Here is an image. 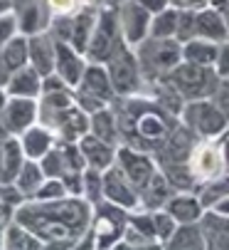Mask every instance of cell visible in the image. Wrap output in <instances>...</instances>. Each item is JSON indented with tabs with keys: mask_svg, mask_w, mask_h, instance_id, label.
Listing matches in <instances>:
<instances>
[{
	"mask_svg": "<svg viewBox=\"0 0 229 250\" xmlns=\"http://www.w3.org/2000/svg\"><path fill=\"white\" fill-rule=\"evenodd\" d=\"M32 117H35V104L30 102V99H15V102H10L8 104V112H5V122H8V126L10 129H22V126H27L30 122H32Z\"/></svg>",
	"mask_w": 229,
	"mask_h": 250,
	"instance_id": "cell-26",
	"label": "cell"
},
{
	"mask_svg": "<svg viewBox=\"0 0 229 250\" xmlns=\"http://www.w3.org/2000/svg\"><path fill=\"white\" fill-rule=\"evenodd\" d=\"M13 30H15V18L13 15H3V18H0V45L13 38Z\"/></svg>",
	"mask_w": 229,
	"mask_h": 250,
	"instance_id": "cell-40",
	"label": "cell"
},
{
	"mask_svg": "<svg viewBox=\"0 0 229 250\" xmlns=\"http://www.w3.org/2000/svg\"><path fill=\"white\" fill-rule=\"evenodd\" d=\"M119 50V40H116V20H113V15H104L99 20V27L94 32V38L89 40V57L101 62V60H108L113 52Z\"/></svg>",
	"mask_w": 229,
	"mask_h": 250,
	"instance_id": "cell-11",
	"label": "cell"
},
{
	"mask_svg": "<svg viewBox=\"0 0 229 250\" xmlns=\"http://www.w3.org/2000/svg\"><path fill=\"white\" fill-rule=\"evenodd\" d=\"M163 171V176L175 186V191H197L200 188V181L197 176L190 168V161H182V164H160L158 166Z\"/></svg>",
	"mask_w": 229,
	"mask_h": 250,
	"instance_id": "cell-21",
	"label": "cell"
},
{
	"mask_svg": "<svg viewBox=\"0 0 229 250\" xmlns=\"http://www.w3.org/2000/svg\"><path fill=\"white\" fill-rule=\"evenodd\" d=\"M91 27H94V18L91 13H82L71 22V42L76 50H87L89 47V35H91Z\"/></svg>",
	"mask_w": 229,
	"mask_h": 250,
	"instance_id": "cell-30",
	"label": "cell"
},
{
	"mask_svg": "<svg viewBox=\"0 0 229 250\" xmlns=\"http://www.w3.org/2000/svg\"><path fill=\"white\" fill-rule=\"evenodd\" d=\"M104 198L113 206L126 208V210H136L141 206L138 188L128 181V176L119 168V164H113L104 173Z\"/></svg>",
	"mask_w": 229,
	"mask_h": 250,
	"instance_id": "cell-8",
	"label": "cell"
},
{
	"mask_svg": "<svg viewBox=\"0 0 229 250\" xmlns=\"http://www.w3.org/2000/svg\"><path fill=\"white\" fill-rule=\"evenodd\" d=\"M54 52H57L54 64H57L59 77L67 84H79V80L84 77V62H82V57L76 55L69 45H64V42H57L54 45Z\"/></svg>",
	"mask_w": 229,
	"mask_h": 250,
	"instance_id": "cell-17",
	"label": "cell"
},
{
	"mask_svg": "<svg viewBox=\"0 0 229 250\" xmlns=\"http://www.w3.org/2000/svg\"><path fill=\"white\" fill-rule=\"evenodd\" d=\"M190 168L197 176L200 186L207 181H214V178L224 176V156H222V146L219 139H200L193 154H190Z\"/></svg>",
	"mask_w": 229,
	"mask_h": 250,
	"instance_id": "cell-6",
	"label": "cell"
},
{
	"mask_svg": "<svg viewBox=\"0 0 229 250\" xmlns=\"http://www.w3.org/2000/svg\"><path fill=\"white\" fill-rule=\"evenodd\" d=\"M5 106V97H3V92H0V109Z\"/></svg>",
	"mask_w": 229,
	"mask_h": 250,
	"instance_id": "cell-49",
	"label": "cell"
},
{
	"mask_svg": "<svg viewBox=\"0 0 229 250\" xmlns=\"http://www.w3.org/2000/svg\"><path fill=\"white\" fill-rule=\"evenodd\" d=\"M18 218L25 228L35 230L40 238L50 243L59 240H76L84 235L89 221H91V203L69 198V201H54V203H40L30 206L18 213Z\"/></svg>",
	"mask_w": 229,
	"mask_h": 250,
	"instance_id": "cell-2",
	"label": "cell"
},
{
	"mask_svg": "<svg viewBox=\"0 0 229 250\" xmlns=\"http://www.w3.org/2000/svg\"><path fill=\"white\" fill-rule=\"evenodd\" d=\"M212 102L219 106V109L224 112V117L229 119V77L217 84V92L212 94Z\"/></svg>",
	"mask_w": 229,
	"mask_h": 250,
	"instance_id": "cell-38",
	"label": "cell"
},
{
	"mask_svg": "<svg viewBox=\"0 0 229 250\" xmlns=\"http://www.w3.org/2000/svg\"><path fill=\"white\" fill-rule=\"evenodd\" d=\"M59 196H64V184L62 181H50L45 188H37V198L40 201H57Z\"/></svg>",
	"mask_w": 229,
	"mask_h": 250,
	"instance_id": "cell-39",
	"label": "cell"
},
{
	"mask_svg": "<svg viewBox=\"0 0 229 250\" xmlns=\"http://www.w3.org/2000/svg\"><path fill=\"white\" fill-rule=\"evenodd\" d=\"M108 77H111L113 92L119 94H131L138 84V64L121 45L108 57Z\"/></svg>",
	"mask_w": 229,
	"mask_h": 250,
	"instance_id": "cell-9",
	"label": "cell"
},
{
	"mask_svg": "<svg viewBox=\"0 0 229 250\" xmlns=\"http://www.w3.org/2000/svg\"><path fill=\"white\" fill-rule=\"evenodd\" d=\"M165 210L177 223H200V218L205 216V206H202L197 191H177L165 203Z\"/></svg>",
	"mask_w": 229,
	"mask_h": 250,
	"instance_id": "cell-12",
	"label": "cell"
},
{
	"mask_svg": "<svg viewBox=\"0 0 229 250\" xmlns=\"http://www.w3.org/2000/svg\"><path fill=\"white\" fill-rule=\"evenodd\" d=\"M25 149H27V154L32 156V159H37V156H45L47 151H50V144H52V139H50V134L45 131V129H32L30 134H27V139H25Z\"/></svg>",
	"mask_w": 229,
	"mask_h": 250,
	"instance_id": "cell-31",
	"label": "cell"
},
{
	"mask_svg": "<svg viewBox=\"0 0 229 250\" xmlns=\"http://www.w3.org/2000/svg\"><path fill=\"white\" fill-rule=\"evenodd\" d=\"M153 223H156V235H158V240L160 243H165L175 230H177V221L170 216V213L165 210V208H158V210H153Z\"/></svg>",
	"mask_w": 229,
	"mask_h": 250,
	"instance_id": "cell-33",
	"label": "cell"
},
{
	"mask_svg": "<svg viewBox=\"0 0 229 250\" xmlns=\"http://www.w3.org/2000/svg\"><path fill=\"white\" fill-rule=\"evenodd\" d=\"M79 149L87 159V166L91 168H99V171H106L111 168L113 164H116V149H113V144H106V141H101L99 136H89L84 134L82 141H79Z\"/></svg>",
	"mask_w": 229,
	"mask_h": 250,
	"instance_id": "cell-13",
	"label": "cell"
},
{
	"mask_svg": "<svg viewBox=\"0 0 229 250\" xmlns=\"http://www.w3.org/2000/svg\"><path fill=\"white\" fill-rule=\"evenodd\" d=\"M82 92L89 94V97H96L101 102H108L111 94H113L111 77L104 72L101 67H89L84 72V77H82Z\"/></svg>",
	"mask_w": 229,
	"mask_h": 250,
	"instance_id": "cell-20",
	"label": "cell"
},
{
	"mask_svg": "<svg viewBox=\"0 0 229 250\" xmlns=\"http://www.w3.org/2000/svg\"><path fill=\"white\" fill-rule=\"evenodd\" d=\"M175 186L163 176V171L158 168V173L150 178V181L141 188V206L145 210H158V208H165V203L175 196Z\"/></svg>",
	"mask_w": 229,
	"mask_h": 250,
	"instance_id": "cell-15",
	"label": "cell"
},
{
	"mask_svg": "<svg viewBox=\"0 0 229 250\" xmlns=\"http://www.w3.org/2000/svg\"><path fill=\"white\" fill-rule=\"evenodd\" d=\"M150 10L143 8L141 3H128L123 10V32H126V40L128 42H141L143 35L148 30L150 22Z\"/></svg>",
	"mask_w": 229,
	"mask_h": 250,
	"instance_id": "cell-18",
	"label": "cell"
},
{
	"mask_svg": "<svg viewBox=\"0 0 229 250\" xmlns=\"http://www.w3.org/2000/svg\"><path fill=\"white\" fill-rule=\"evenodd\" d=\"M27 57H30V45H27L22 38H13V40L5 45L3 60H5L8 69H20V67H25Z\"/></svg>",
	"mask_w": 229,
	"mask_h": 250,
	"instance_id": "cell-29",
	"label": "cell"
},
{
	"mask_svg": "<svg viewBox=\"0 0 229 250\" xmlns=\"http://www.w3.org/2000/svg\"><path fill=\"white\" fill-rule=\"evenodd\" d=\"M195 22H197V32L207 40H222L227 35V22L214 10H205V13L195 15Z\"/></svg>",
	"mask_w": 229,
	"mask_h": 250,
	"instance_id": "cell-25",
	"label": "cell"
},
{
	"mask_svg": "<svg viewBox=\"0 0 229 250\" xmlns=\"http://www.w3.org/2000/svg\"><path fill=\"white\" fill-rule=\"evenodd\" d=\"M210 210H217V213H222V216H229V198L219 201V203H217V206H212Z\"/></svg>",
	"mask_w": 229,
	"mask_h": 250,
	"instance_id": "cell-46",
	"label": "cell"
},
{
	"mask_svg": "<svg viewBox=\"0 0 229 250\" xmlns=\"http://www.w3.org/2000/svg\"><path fill=\"white\" fill-rule=\"evenodd\" d=\"M187 3H200V0H187Z\"/></svg>",
	"mask_w": 229,
	"mask_h": 250,
	"instance_id": "cell-50",
	"label": "cell"
},
{
	"mask_svg": "<svg viewBox=\"0 0 229 250\" xmlns=\"http://www.w3.org/2000/svg\"><path fill=\"white\" fill-rule=\"evenodd\" d=\"M3 164H5V178H13L20 171V146L15 141H8L5 149H3Z\"/></svg>",
	"mask_w": 229,
	"mask_h": 250,
	"instance_id": "cell-35",
	"label": "cell"
},
{
	"mask_svg": "<svg viewBox=\"0 0 229 250\" xmlns=\"http://www.w3.org/2000/svg\"><path fill=\"white\" fill-rule=\"evenodd\" d=\"M47 3H50L52 13H57V15H67L76 8V0H47Z\"/></svg>",
	"mask_w": 229,
	"mask_h": 250,
	"instance_id": "cell-41",
	"label": "cell"
},
{
	"mask_svg": "<svg viewBox=\"0 0 229 250\" xmlns=\"http://www.w3.org/2000/svg\"><path fill=\"white\" fill-rule=\"evenodd\" d=\"M126 104L128 106H123V112L116 117L119 139H123L126 146L156 154L180 124V117L168 112L160 102L131 99Z\"/></svg>",
	"mask_w": 229,
	"mask_h": 250,
	"instance_id": "cell-1",
	"label": "cell"
},
{
	"mask_svg": "<svg viewBox=\"0 0 229 250\" xmlns=\"http://www.w3.org/2000/svg\"><path fill=\"white\" fill-rule=\"evenodd\" d=\"M177 32V13L160 10V15L153 20V38H173Z\"/></svg>",
	"mask_w": 229,
	"mask_h": 250,
	"instance_id": "cell-32",
	"label": "cell"
},
{
	"mask_svg": "<svg viewBox=\"0 0 229 250\" xmlns=\"http://www.w3.org/2000/svg\"><path fill=\"white\" fill-rule=\"evenodd\" d=\"M200 228L207 240V250H229V216L217 210H205L200 218Z\"/></svg>",
	"mask_w": 229,
	"mask_h": 250,
	"instance_id": "cell-14",
	"label": "cell"
},
{
	"mask_svg": "<svg viewBox=\"0 0 229 250\" xmlns=\"http://www.w3.org/2000/svg\"><path fill=\"white\" fill-rule=\"evenodd\" d=\"M54 122H57V126H59V131H62V136H64L67 141L82 139V136L87 134V129H89V122H87L84 112L74 109V106H67V109L57 112Z\"/></svg>",
	"mask_w": 229,
	"mask_h": 250,
	"instance_id": "cell-19",
	"label": "cell"
},
{
	"mask_svg": "<svg viewBox=\"0 0 229 250\" xmlns=\"http://www.w3.org/2000/svg\"><path fill=\"white\" fill-rule=\"evenodd\" d=\"M37 75H40L37 69L20 67L18 75L10 80V92L20 94V97H35L37 92H40V77H37Z\"/></svg>",
	"mask_w": 229,
	"mask_h": 250,
	"instance_id": "cell-27",
	"label": "cell"
},
{
	"mask_svg": "<svg viewBox=\"0 0 229 250\" xmlns=\"http://www.w3.org/2000/svg\"><path fill=\"white\" fill-rule=\"evenodd\" d=\"M67 159H64V154H59V151H52V154H47V159H45V173H50V176H62L64 171H69L67 166Z\"/></svg>",
	"mask_w": 229,
	"mask_h": 250,
	"instance_id": "cell-37",
	"label": "cell"
},
{
	"mask_svg": "<svg viewBox=\"0 0 229 250\" xmlns=\"http://www.w3.org/2000/svg\"><path fill=\"white\" fill-rule=\"evenodd\" d=\"M180 122L197 139H219L229 126V119L224 117V112L214 102H207V99L185 102L180 112Z\"/></svg>",
	"mask_w": 229,
	"mask_h": 250,
	"instance_id": "cell-4",
	"label": "cell"
},
{
	"mask_svg": "<svg viewBox=\"0 0 229 250\" xmlns=\"http://www.w3.org/2000/svg\"><path fill=\"white\" fill-rule=\"evenodd\" d=\"M5 8H8V0H0V13H3Z\"/></svg>",
	"mask_w": 229,
	"mask_h": 250,
	"instance_id": "cell-48",
	"label": "cell"
},
{
	"mask_svg": "<svg viewBox=\"0 0 229 250\" xmlns=\"http://www.w3.org/2000/svg\"><path fill=\"white\" fill-rule=\"evenodd\" d=\"M35 18H37V10H27L25 22H22V27H25L27 32H32V27H35Z\"/></svg>",
	"mask_w": 229,
	"mask_h": 250,
	"instance_id": "cell-45",
	"label": "cell"
},
{
	"mask_svg": "<svg viewBox=\"0 0 229 250\" xmlns=\"http://www.w3.org/2000/svg\"><path fill=\"white\" fill-rule=\"evenodd\" d=\"M197 196H200V201H202L205 210H210V208H212V206H217L219 201L229 198V173H224V176L214 178V181L202 184V186L197 188Z\"/></svg>",
	"mask_w": 229,
	"mask_h": 250,
	"instance_id": "cell-24",
	"label": "cell"
},
{
	"mask_svg": "<svg viewBox=\"0 0 229 250\" xmlns=\"http://www.w3.org/2000/svg\"><path fill=\"white\" fill-rule=\"evenodd\" d=\"M138 3L148 10H163L165 8V0H138Z\"/></svg>",
	"mask_w": 229,
	"mask_h": 250,
	"instance_id": "cell-44",
	"label": "cell"
},
{
	"mask_svg": "<svg viewBox=\"0 0 229 250\" xmlns=\"http://www.w3.org/2000/svg\"><path fill=\"white\" fill-rule=\"evenodd\" d=\"M116 164L128 176V181L138 188V193L150 178L158 173L156 156L148 154V151H141V149H133V146H126V144L121 149H116Z\"/></svg>",
	"mask_w": 229,
	"mask_h": 250,
	"instance_id": "cell-7",
	"label": "cell"
},
{
	"mask_svg": "<svg viewBox=\"0 0 229 250\" xmlns=\"http://www.w3.org/2000/svg\"><path fill=\"white\" fill-rule=\"evenodd\" d=\"M217 62H219V67H217V75H222V77H229V45H227V47L219 52Z\"/></svg>",
	"mask_w": 229,
	"mask_h": 250,
	"instance_id": "cell-42",
	"label": "cell"
},
{
	"mask_svg": "<svg viewBox=\"0 0 229 250\" xmlns=\"http://www.w3.org/2000/svg\"><path fill=\"white\" fill-rule=\"evenodd\" d=\"M163 250H207L200 223H180L177 230L163 243Z\"/></svg>",
	"mask_w": 229,
	"mask_h": 250,
	"instance_id": "cell-16",
	"label": "cell"
},
{
	"mask_svg": "<svg viewBox=\"0 0 229 250\" xmlns=\"http://www.w3.org/2000/svg\"><path fill=\"white\" fill-rule=\"evenodd\" d=\"M91 134L99 136L106 144H116L119 141V124H116V117H113L108 109H99L91 114Z\"/></svg>",
	"mask_w": 229,
	"mask_h": 250,
	"instance_id": "cell-23",
	"label": "cell"
},
{
	"mask_svg": "<svg viewBox=\"0 0 229 250\" xmlns=\"http://www.w3.org/2000/svg\"><path fill=\"white\" fill-rule=\"evenodd\" d=\"M141 57H143L145 69H150V72H170L173 67H177V62L182 57V50L177 47L175 40L158 38L156 42H145Z\"/></svg>",
	"mask_w": 229,
	"mask_h": 250,
	"instance_id": "cell-10",
	"label": "cell"
},
{
	"mask_svg": "<svg viewBox=\"0 0 229 250\" xmlns=\"http://www.w3.org/2000/svg\"><path fill=\"white\" fill-rule=\"evenodd\" d=\"M182 57L187 62H195V64H214L219 52L207 40H193V42H187V47L182 50Z\"/></svg>",
	"mask_w": 229,
	"mask_h": 250,
	"instance_id": "cell-28",
	"label": "cell"
},
{
	"mask_svg": "<svg viewBox=\"0 0 229 250\" xmlns=\"http://www.w3.org/2000/svg\"><path fill=\"white\" fill-rule=\"evenodd\" d=\"M8 250H37V240L25 235L20 228H13L8 233Z\"/></svg>",
	"mask_w": 229,
	"mask_h": 250,
	"instance_id": "cell-36",
	"label": "cell"
},
{
	"mask_svg": "<svg viewBox=\"0 0 229 250\" xmlns=\"http://www.w3.org/2000/svg\"><path fill=\"white\" fill-rule=\"evenodd\" d=\"M219 146H222V156H224V168L229 173V134H222L219 136Z\"/></svg>",
	"mask_w": 229,
	"mask_h": 250,
	"instance_id": "cell-43",
	"label": "cell"
},
{
	"mask_svg": "<svg viewBox=\"0 0 229 250\" xmlns=\"http://www.w3.org/2000/svg\"><path fill=\"white\" fill-rule=\"evenodd\" d=\"M168 84L177 89V94L185 102H195V99H207L217 92L219 75L210 64H195V62H185L180 67H173L168 75Z\"/></svg>",
	"mask_w": 229,
	"mask_h": 250,
	"instance_id": "cell-3",
	"label": "cell"
},
{
	"mask_svg": "<svg viewBox=\"0 0 229 250\" xmlns=\"http://www.w3.org/2000/svg\"><path fill=\"white\" fill-rule=\"evenodd\" d=\"M30 60L35 64V69L40 75H50L52 67H54V60H57V52L52 47V42L45 38V35H37V38L30 40Z\"/></svg>",
	"mask_w": 229,
	"mask_h": 250,
	"instance_id": "cell-22",
	"label": "cell"
},
{
	"mask_svg": "<svg viewBox=\"0 0 229 250\" xmlns=\"http://www.w3.org/2000/svg\"><path fill=\"white\" fill-rule=\"evenodd\" d=\"M128 226V210L113 203H99V213L94 221V240L96 250H111L119 240H123Z\"/></svg>",
	"mask_w": 229,
	"mask_h": 250,
	"instance_id": "cell-5",
	"label": "cell"
},
{
	"mask_svg": "<svg viewBox=\"0 0 229 250\" xmlns=\"http://www.w3.org/2000/svg\"><path fill=\"white\" fill-rule=\"evenodd\" d=\"M40 181H42L40 166L27 164V166L20 171V176H18V188H22V191H35L37 186H40Z\"/></svg>",
	"mask_w": 229,
	"mask_h": 250,
	"instance_id": "cell-34",
	"label": "cell"
},
{
	"mask_svg": "<svg viewBox=\"0 0 229 250\" xmlns=\"http://www.w3.org/2000/svg\"><path fill=\"white\" fill-rule=\"evenodd\" d=\"M224 15H227V18H224V22H227V27H229V3H227V8H224Z\"/></svg>",
	"mask_w": 229,
	"mask_h": 250,
	"instance_id": "cell-47",
	"label": "cell"
}]
</instances>
